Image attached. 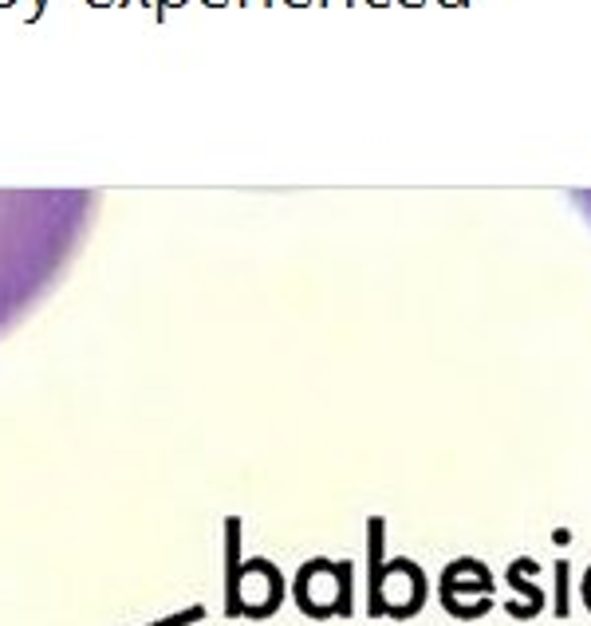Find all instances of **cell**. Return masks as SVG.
Listing matches in <instances>:
<instances>
[{"instance_id":"cell-1","label":"cell","mask_w":591,"mask_h":626,"mask_svg":"<svg viewBox=\"0 0 591 626\" xmlns=\"http://www.w3.org/2000/svg\"><path fill=\"white\" fill-rule=\"evenodd\" d=\"M91 4H111V0H91Z\"/></svg>"},{"instance_id":"cell-2","label":"cell","mask_w":591,"mask_h":626,"mask_svg":"<svg viewBox=\"0 0 591 626\" xmlns=\"http://www.w3.org/2000/svg\"><path fill=\"white\" fill-rule=\"evenodd\" d=\"M8 4H12V0H0V8H8Z\"/></svg>"},{"instance_id":"cell-3","label":"cell","mask_w":591,"mask_h":626,"mask_svg":"<svg viewBox=\"0 0 591 626\" xmlns=\"http://www.w3.org/2000/svg\"><path fill=\"white\" fill-rule=\"evenodd\" d=\"M205 4H221V0H205Z\"/></svg>"},{"instance_id":"cell-4","label":"cell","mask_w":591,"mask_h":626,"mask_svg":"<svg viewBox=\"0 0 591 626\" xmlns=\"http://www.w3.org/2000/svg\"><path fill=\"white\" fill-rule=\"evenodd\" d=\"M166 4H182V0H166Z\"/></svg>"}]
</instances>
